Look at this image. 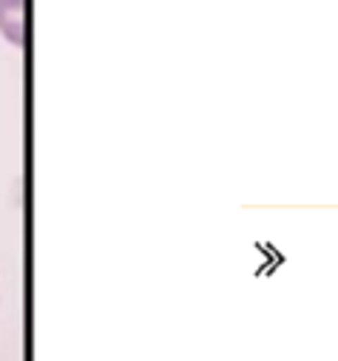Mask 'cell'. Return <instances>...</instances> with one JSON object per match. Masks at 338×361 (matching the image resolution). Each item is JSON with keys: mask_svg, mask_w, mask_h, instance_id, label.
Returning <instances> with one entry per match:
<instances>
[{"mask_svg": "<svg viewBox=\"0 0 338 361\" xmlns=\"http://www.w3.org/2000/svg\"><path fill=\"white\" fill-rule=\"evenodd\" d=\"M0 37L18 49L26 43V0H0Z\"/></svg>", "mask_w": 338, "mask_h": 361, "instance_id": "1", "label": "cell"}]
</instances>
